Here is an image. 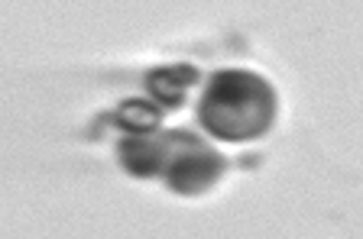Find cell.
I'll return each mask as SVG.
<instances>
[{"label":"cell","instance_id":"5","mask_svg":"<svg viewBox=\"0 0 363 239\" xmlns=\"http://www.w3.org/2000/svg\"><path fill=\"white\" fill-rule=\"evenodd\" d=\"M162 113L166 110H162L156 100L133 98V100H121V104L107 113V119H111L117 129L136 136V133H156V129L162 127Z\"/></svg>","mask_w":363,"mask_h":239},{"label":"cell","instance_id":"4","mask_svg":"<svg viewBox=\"0 0 363 239\" xmlns=\"http://www.w3.org/2000/svg\"><path fill=\"white\" fill-rule=\"evenodd\" d=\"M198 68L195 65H159L150 68L143 78V88L150 94V100H156L162 110H179L185 104V91L191 84H198Z\"/></svg>","mask_w":363,"mask_h":239},{"label":"cell","instance_id":"2","mask_svg":"<svg viewBox=\"0 0 363 239\" xmlns=\"http://www.w3.org/2000/svg\"><path fill=\"white\" fill-rule=\"evenodd\" d=\"M201 146L195 133L185 129H156V133H136V136H123L117 146V158H121L123 172L136 175V178H156L169 168L179 152Z\"/></svg>","mask_w":363,"mask_h":239},{"label":"cell","instance_id":"1","mask_svg":"<svg viewBox=\"0 0 363 239\" xmlns=\"http://www.w3.org/2000/svg\"><path fill=\"white\" fill-rule=\"evenodd\" d=\"M276 107V91L263 75L220 68L198 100V123L220 142H250L269 133Z\"/></svg>","mask_w":363,"mask_h":239},{"label":"cell","instance_id":"3","mask_svg":"<svg viewBox=\"0 0 363 239\" xmlns=\"http://www.w3.org/2000/svg\"><path fill=\"white\" fill-rule=\"evenodd\" d=\"M227 172V158L220 152L208 149V146H191V149L179 152V156L169 162V168L162 172L169 191L182 197H198L204 194L208 187H214V181Z\"/></svg>","mask_w":363,"mask_h":239}]
</instances>
